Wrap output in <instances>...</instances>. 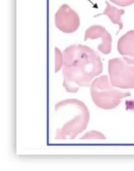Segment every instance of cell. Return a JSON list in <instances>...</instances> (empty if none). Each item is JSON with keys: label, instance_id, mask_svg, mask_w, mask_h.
<instances>
[{"label": "cell", "instance_id": "1", "mask_svg": "<svg viewBox=\"0 0 134 171\" xmlns=\"http://www.w3.org/2000/svg\"><path fill=\"white\" fill-rule=\"evenodd\" d=\"M63 56V85L69 93L89 86L93 79L102 72L100 56L89 46L72 45L65 49Z\"/></svg>", "mask_w": 134, "mask_h": 171}, {"label": "cell", "instance_id": "2", "mask_svg": "<svg viewBox=\"0 0 134 171\" xmlns=\"http://www.w3.org/2000/svg\"><path fill=\"white\" fill-rule=\"evenodd\" d=\"M57 116L68 118L62 120L61 127L56 130V139H74L87 128L90 114L87 107L77 99H67L58 102L55 106Z\"/></svg>", "mask_w": 134, "mask_h": 171}, {"label": "cell", "instance_id": "3", "mask_svg": "<svg viewBox=\"0 0 134 171\" xmlns=\"http://www.w3.org/2000/svg\"><path fill=\"white\" fill-rule=\"evenodd\" d=\"M106 75L95 79L91 86V94L93 102L100 108L110 110L116 108L123 98L130 96L128 92H123L113 87Z\"/></svg>", "mask_w": 134, "mask_h": 171}, {"label": "cell", "instance_id": "4", "mask_svg": "<svg viewBox=\"0 0 134 171\" xmlns=\"http://www.w3.org/2000/svg\"><path fill=\"white\" fill-rule=\"evenodd\" d=\"M109 73L112 85L122 89H134V64L123 58H115L109 61Z\"/></svg>", "mask_w": 134, "mask_h": 171}, {"label": "cell", "instance_id": "5", "mask_svg": "<svg viewBox=\"0 0 134 171\" xmlns=\"http://www.w3.org/2000/svg\"><path fill=\"white\" fill-rule=\"evenodd\" d=\"M56 27L65 33L76 31L80 26L78 14L67 4L62 5L55 15Z\"/></svg>", "mask_w": 134, "mask_h": 171}, {"label": "cell", "instance_id": "6", "mask_svg": "<svg viewBox=\"0 0 134 171\" xmlns=\"http://www.w3.org/2000/svg\"><path fill=\"white\" fill-rule=\"evenodd\" d=\"M100 38L101 43L98 46L99 51L105 55L110 53L112 50V38L110 34L102 26L93 25L88 28L85 33V41Z\"/></svg>", "mask_w": 134, "mask_h": 171}, {"label": "cell", "instance_id": "7", "mask_svg": "<svg viewBox=\"0 0 134 171\" xmlns=\"http://www.w3.org/2000/svg\"><path fill=\"white\" fill-rule=\"evenodd\" d=\"M117 50L127 62L134 64V30L127 31L118 39Z\"/></svg>", "mask_w": 134, "mask_h": 171}, {"label": "cell", "instance_id": "8", "mask_svg": "<svg viewBox=\"0 0 134 171\" xmlns=\"http://www.w3.org/2000/svg\"><path fill=\"white\" fill-rule=\"evenodd\" d=\"M107 4V7L104 12L102 14H99L98 15H105L110 19L113 23L118 24L119 25V31L123 28L121 17L125 13V11L123 9H118L110 5L107 1L105 2ZM97 15V16H98Z\"/></svg>", "mask_w": 134, "mask_h": 171}, {"label": "cell", "instance_id": "9", "mask_svg": "<svg viewBox=\"0 0 134 171\" xmlns=\"http://www.w3.org/2000/svg\"><path fill=\"white\" fill-rule=\"evenodd\" d=\"M81 139H100V140H104L105 139V136L102 133L96 131H92L82 136Z\"/></svg>", "mask_w": 134, "mask_h": 171}, {"label": "cell", "instance_id": "10", "mask_svg": "<svg viewBox=\"0 0 134 171\" xmlns=\"http://www.w3.org/2000/svg\"><path fill=\"white\" fill-rule=\"evenodd\" d=\"M55 71L57 72L63 65V54L57 47L55 48Z\"/></svg>", "mask_w": 134, "mask_h": 171}, {"label": "cell", "instance_id": "11", "mask_svg": "<svg viewBox=\"0 0 134 171\" xmlns=\"http://www.w3.org/2000/svg\"><path fill=\"white\" fill-rule=\"evenodd\" d=\"M110 1L122 7L129 6L134 3V0H110Z\"/></svg>", "mask_w": 134, "mask_h": 171}]
</instances>
